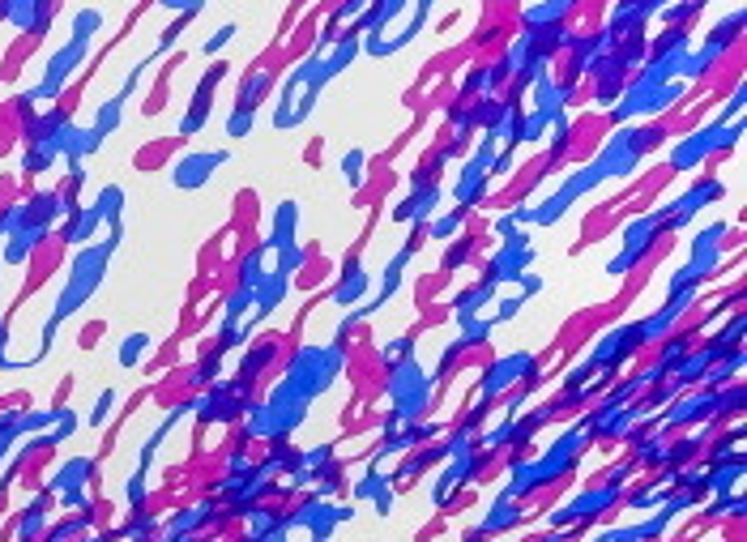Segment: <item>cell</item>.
Segmentation results:
<instances>
[{"instance_id":"1","label":"cell","mask_w":747,"mask_h":542,"mask_svg":"<svg viewBox=\"0 0 747 542\" xmlns=\"http://www.w3.org/2000/svg\"><path fill=\"white\" fill-rule=\"evenodd\" d=\"M120 534H124V538H158V516L149 512V508H133L129 525H124Z\"/></svg>"},{"instance_id":"2","label":"cell","mask_w":747,"mask_h":542,"mask_svg":"<svg viewBox=\"0 0 747 542\" xmlns=\"http://www.w3.org/2000/svg\"><path fill=\"white\" fill-rule=\"evenodd\" d=\"M145 351H149V337H145V333H133V337H129V346H124V355H120V359H124V363L133 367V363H137V359L145 355Z\"/></svg>"},{"instance_id":"3","label":"cell","mask_w":747,"mask_h":542,"mask_svg":"<svg viewBox=\"0 0 747 542\" xmlns=\"http://www.w3.org/2000/svg\"><path fill=\"white\" fill-rule=\"evenodd\" d=\"M111 406H116V393H103V398H98V410H94V423H103V418L111 414Z\"/></svg>"}]
</instances>
